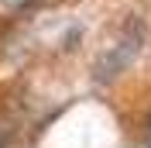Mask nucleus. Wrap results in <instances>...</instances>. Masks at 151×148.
I'll list each match as a JSON object with an SVG mask.
<instances>
[{
    "instance_id": "2",
    "label": "nucleus",
    "mask_w": 151,
    "mask_h": 148,
    "mask_svg": "<svg viewBox=\"0 0 151 148\" xmlns=\"http://www.w3.org/2000/svg\"><path fill=\"white\" fill-rule=\"evenodd\" d=\"M148 145H151V120H148Z\"/></svg>"
},
{
    "instance_id": "1",
    "label": "nucleus",
    "mask_w": 151,
    "mask_h": 148,
    "mask_svg": "<svg viewBox=\"0 0 151 148\" xmlns=\"http://www.w3.org/2000/svg\"><path fill=\"white\" fill-rule=\"evenodd\" d=\"M0 4H4V7H10V10H21V7H28L31 0H0Z\"/></svg>"
}]
</instances>
